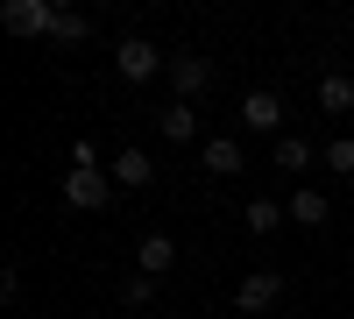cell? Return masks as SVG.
I'll return each mask as SVG.
<instances>
[{
    "label": "cell",
    "mask_w": 354,
    "mask_h": 319,
    "mask_svg": "<svg viewBox=\"0 0 354 319\" xmlns=\"http://www.w3.org/2000/svg\"><path fill=\"white\" fill-rule=\"evenodd\" d=\"M57 43H85V15L78 8H57Z\"/></svg>",
    "instance_id": "obj_16"
},
{
    "label": "cell",
    "mask_w": 354,
    "mask_h": 319,
    "mask_svg": "<svg viewBox=\"0 0 354 319\" xmlns=\"http://www.w3.org/2000/svg\"><path fill=\"white\" fill-rule=\"evenodd\" d=\"M113 185H128V192L156 185V163H149V149H121V156H113Z\"/></svg>",
    "instance_id": "obj_7"
},
{
    "label": "cell",
    "mask_w": 354,
    "mask_h": 319,
    "mask_svg": "<svg viewBox=\"0 0 354 319\" xmlns=\"http://www.w3.org/2000/svg\"><path fill=\"white\" fill-rule=\"evenodd\" d=\"M326 170H354V142H347V135L326 142Z\"/></svg>",
    "instance_id": "obj_17"
},
{
    "label": "cell",
    "mask_w": 354,
    "mask_h": 319,
    "mask_svg": "<svg viewBox=\"0 0 354 319\" xmlns=\"http://www.w3.org/2000/svg\"><path fill=\"white\" fill-rule=\"evenodd\" d=\"M170 85H177V100H198L213 85V64L205 57H170Z\"/></svg>",
    "instance_id": "obj_6"
},
{
    "label": "cell",
    "mask_w": 354,
    "mask_h": 319,
    "mask_svg": "<svg viewBox=\"0 0 354 319\" xmlns=\"http://www.w3.org/2000/svg\"><path fill=\"white\" fill-rule=\"evenodd\" d=\"M135 263L149 270V277H170V270H177V241H170V235H142V248H135Z\"/></svg>",
    "instance_id": "obj_8"
},
{
    "label": "cell",
    "mask_w": 354,
    "mask_h": 319,
    "mask_svg": "<svg viewBox=\"0 0 354 319\" xmlns=\"http://www.w3.org/2000/svg\"><path fill=\"white\" fill-rule=\"evenodd\" d=\"M290 220L319 227V220H326V192H298V199H290Z\"/></svg>",
    "instance_id": "obj_13"
},
{
    "label": "cell",
    "mask_w": 354,
    "mask_h": 319,
    "mask_svg": "<svg viewBox=\"0 0 354 319\" xmlns=\"http://www.w3.org/2000/svg\"><path fill=\"white\" fill-rule=\"evenodd\" d=\"M241 128H248V135H277V128H283V100H277V93H248V100H241Z\"/></svg>",
    "instance_id": "obj_5"
},
{
    "label": "cell",
    "mask_w": 354,
    "mask_h": 319,
    "mask_svg": "<svg viewBox=\"0 0 354 319\" xmlns=\"http://www.w3.org/2000/svg\"><path fill=\"white\" fill-rule=\"evenodd\" d=\"M156 284H163V277L135 270V277H121V298H128V305H149V298H156Z\"/></svg>",
    "instance_id": "obj_15"
},
{
    "label": "cell",
    "mask_w": 354,
    "mask_h": 319,
    "mask_svg": "<svg viewBox=\"0 0 354 319\" xmlns=\"http://www.w3.org/2000/svg\"><path fill=\"white\" fill-rule=\"evenodd\" d=\"M113 64H121V78H128V85H149L156 71H170V57H156V43L128 36V43H113Z\"/></svg>",
    "instance_id": "obj_2"
},
{
    "label": "cell",
    "mask_w": 354,
    "mask_h": 319,
    "mask_svg": "<svg viewBox=\"0 0 354 319\" xmlns=\"http://www.w3.org/2000/svg\"><path fill=\"white\" fill-rule=\"evenodd\" d=\"M205 170H213V178H234V170H241V142L234 135H205Z\"/></svg>",
    "instance_id": "obj_10"
},
{
    "label": "cell",
    "mask_w": 354,
    "mask_h": 319,
    "mask_svg": "<svg viewBox=\"0 0 354 319\" xmlns=\"http://www.w3.org/2000/svg\"><path fill=\"white\" fill-rule=\"evenodd\" d=\"M64 199H71L78 213H100L106 199H113V178H106V170H93V163H78V170H64Z\"/></svg>",
    "instance_id": "obj_1"
},
{
    "label": "cell",
    "mask_w": 354,
    "mask_h": 319,
    "mask_svg": "<svg viewBox=\"0 0 354 319\" xmlns=\"http://www.w3.org/2000/svg\"><path fill=\"white\" fill-rule=\"evenodd\" d=\"M290 206H277V199H248V235H277Z\"/></svg>",
    "instance_id": "obj_12"
},
{
    "label": "cell",
    "mask_w": 354,
    "mask_h": 319,
    "mask_svg": "<svg viewBox=\"0 0 354 319\" xmlns=\"http://www.w3.org/2000/svg\"><path fill=\"white\" fill-rule=\"evenodd\" d=\"M156 128H163V142H192V135H198V113H192V100H170V107L156 113Z\"/></svg>",
    "instance_id": "obj_9"
},
{
    "label": "cell",
    "mask_w": 354,
    "mask_h": 319,
    "mask_svg": "<svg viewBox=\"0 0 354 319\" xmlns=\"http://www.w3.org/2000/svg\"><path fill=\"white\" fill-rule=\"evenodd\" d=\"M277 298H283V277L277 270H255V277L234 284V305H241V312H270Z\"/></svg>",
    "instance_id": "obj_4"
},
{
    "label": "cell",
    "mask_w": 354,
    "mask_h": 319,
    "mask_svg": "<svg viewBox=\"0 0 354 319\" xmlns=\"http://www.w3.org/2000/svg\"><path fill=\"white\" fill-rule=\"evenodd\" d=\"M305 163H312V142L283 135V142H277V170H305Z\"/></svg>",
    "instance_id": "obj_14"
},
{
    "label": "cell",
    "mask_w": 354,
    "mask_h": 319,
    "mask_svg": "<svg viewBox=\"0 0 354 319\" xmlns=\"http://www.w3.org/2000/svg\"><path fill=\"white\" fill-rule=\"evenodd\" d=\"M0 21H8L15 36H57V8H50V0H8Z\"/></svg>",
    "instance_id": "obj_3"
},
{
    "label": "cell",
    "mask_w": 354,
    "mask_h": 319,
    "mask_svg": "<svg viewBox=\"0 0 354 319\" xmlns=\"http://www.w3.org/2000/svg\"><path fill=\"white\" fill-rule=\"evenodd\" d=\"M347 107H354V78L326 71V78H319V113H347Z\"/></svg>",
    "instance_id": "obj_11"
}]
</instances>
